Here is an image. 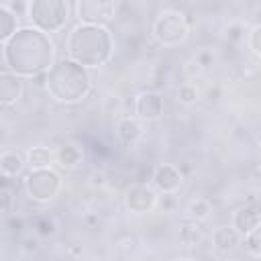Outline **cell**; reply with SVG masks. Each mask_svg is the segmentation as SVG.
<instances>
[{"label":"cell","instance_id":"obj_1","mask_svg":"<svg viewBox=\"0 0 261 261\" xmlns=\"http://www.w3.org/2000/svg\"><path fill=\"white\" fill-rule=\"evenodd\" d=\"M55 59V45L49 33L35 27H24L14 31V35L4 43V61L8 71L16 75L35 77L45 73Z\"/></svg>","mask_w":261,"mask_h":261},{"label":"cell","instance_id":"obj_2","mask_svg":"<svg viewBox=\"0 0 261 261\" xmlns=\"http://www.w3.org/2000/svg\"><path fill=\"white\" fill-rule=\"evenodd\" d=\"M112 35L104 24L80 22L73 27L65 39V51L69 59L84 67H100L112 55Z\"/></svg>","mask_w":261,"mask_h":261},{"label":"cell","instance_id":"obj_3","mask_svg":"<svg viewBox=\"0 0 261 261\" xmlns=\"http://www.w3.org/2000/svg\"><path fill=\"white\" fill-rule=\"evenodd\" d=\"M45 90L59 104H75L90 94L92 77L88 67L65 57L45 71Z\"/></svg>","mask_w":261,"mask_h":261},{"label":"cell","instance_id":"obj_4","mask_svg":"<svg viewBox=\"0 0 261 261\" xmlns=\"http://www.w3.org/2000/svg\"><path fill=\"white\" fill-rule=\"evenodd\" d=\"M27 16L35 29L43 33H57L69 18V6L67 0H31Z\"/></svg>","mask_w":261,"mask_h":261},{"label":"cell","instance_id":"obj_5","mask_svg":"<svg viewBox=\"0 0 261 261\" xmlns=\"http://www.w3.org/2000/svg\"><path fill=\"white\" fill-rule=\"evenodd\" d=\"M188 22L181 12L175 10H163L157 14L153 20V37L163 45V47H175L186 41L188 37Z\"/></svg>","mask_w":261,"mask_h":261},{"label":"cell","instance_id":"obj_6","mask_svg":"<svg viewBox=\"0 0 261 261\" xmlns=\"http://www.w3.org/2000/svg\"><path fill=\"white\" fill-rule=\"evenodd\" d=\"M24 190H27L31 200H35V202H49L61 190V175L55 169H51V167L31 169L24 175Z\"/></svg>","mask_w":261,"mask_h":261},{"label":"cell","instance_id":"obj_7","mask_svg":"<svg viewBox=\"0 0 261 261\" xmlns=\"http://www.w3.org/2000/svg\"><path fill=\"white\" fill-rule=\"evenodd\" d=\"M75 14L80 22L106 27L116 14V2L114 0H77Z\"/></svg>","mask_w":261,"mask_h":261},{"label":"cell","instance_id":"obj_8","mask_svg":"<svg viewBox=\"0 0 261 261\" xmlns=\"http://www.w3.org/2000/svg\"><path fill=\"white\" fill-rule=\"evenodd\" d=\"M155 192L147 186V184H135L126 190V196H124V204L126 208L133 212V214H145L149 212L153 206H155Z\"/></svg>","mask_w":261,"mask_h":261},{"label":"cell","instance_id":"obj_9","mask_svg":"<svg viewBox=\"0 0 261 261\" xmlns=\"http://www.w3.org/2000/svg\"><path fill=\"white\" fill-rule=\"evenodd\" d=\"M135 114L139 120H157L161 114H163V98L159 92L155 90H147V92H141L135 100Z\"/></svg>","mask_w":261,"mask_h":261},{"label":"cell","instance_id":"obj_10","mask_svg":"<svg viewBox=\"0 0 261 261\" xmlns=\"http://www.w3.org/2000/svg\"><path fill=\"white\" fill-rule=\"evenodd\" d=\"M151 179H153V184H155V188L159 192H169V194L179 190V186L184 181L181 179V171L171 163H163V165L155 167Z\"/></svg>","mask_w":261,"mask_h":261},{"label":"cell","instance_id":"obj_11","mask_svg":"<svg viewBox=\"0 0 261 261\" xmlns=\"http://www.w3.org/2000/svg\"><path fill=\"white\" fill-rule=\"evenodd\" d=\"M22 96V80L12 71L0 73V106H12Z\"/></svg>","mask_w":261,"mask_h":261},{"label":"cell","instance_id":"obj_12","mask_svg":"<svg viewBox=\"0 0 261 261\" xmlns=\"http://www.w3.org/2000/svg\"><path fill=\"white\" fill-rule=\"evenodd\" d=\"M261 226V214H259V208L255 204H249V206H243L234 212L232 216V228L245 237L247 232H251L253 228Z\"/></svg>","mask_w":261,"mask_h":261},{"label":"cell","instance_id":"obj_13","mask_svg":"<svg viewBox=\"0 0 261 261\" xmlns=\"http://www.w3.org/2000/svg\"><path fill=\"white\" fill-rule=\"evenodd\" d=\"M116 137L120 139L122 145H135L143 137L141 120L135 116H122L116 124Z\"/></svg>","mask_w":261,"mask_h":261},{"label":"cell","instance_id":"obj_14","mask_svg":"<svg viewBox=\"0 0 261 261\" xmlns=\"http://www.w3.org/2000/svg\"><path fill=\"white\" fill-rule=\"evenodd\" d=\"M55 161H57L59 167H63V169H75V167L82 165L84 153H82V149H80L77 145L65 143V145H61V147L55 151Z\"/></svg>","mask_w":261,"mask_h":261},{"label":"cell","instance_id":"obj_15","mask_svg":"<svg viewBox=\"0 0 261 261\" xmlns=\"http://www.w3.org/2000/svg\"><path fill=\"white\" fill-rule=\"evenodd\" d=\"M239 239L241 234L232 226H220L212 232V245L222 253H230L239 245Z\"/></svg>","mask_w":261,"mask_h":261},{"label":"cell","instance_id":"obj_16","mask_svg":"<svg viewBox=\"0 0 261 261\" xmlns=\"http://www.w3.org/2000/svg\"><path fill=\"white\" fill-rule=\"evenodd\" d=\"M24 163H27V161H24L22 155L16 153V151H6V153L0 155V171L6 173V175H10V177L20 175L22 169H24Z\"/></svg>","mask_w":261,"mask_h":261},{"label":"cell","instance_id":"obj_17","mask_svg":"<svg viewBox=\"0 0 261 261\" xmlns=\"http://www.w3.org/2000/svg\"><path fill=\"white\" fill-rule=\"evenodd\" d=\"M55 161V153L47 147H33L27 153V163L31 169H43V167H51V163Z\"/></svg>","mask_w":261,"mask_h":261},{"label":"cell","instance_id":"obj_18","mask_svg":"<svg viewBox=\"0 0 261 261\" xmlns=\"http://www.w3.org/2000/svg\"><path fill=\"white\" fill-rule=\"evenodd\" d=\"M16 31V14L6 8L0 6V43H6Z\"/></svg>","mask_w":261,"mask_h":261},{"label":"cell","instance_id":"obj_19","mask_svg":"<svg viewBox=\"0 0 261 261\" xmlns=\"http://www.w3.org/2000/svg\"><path fill=\"white\" fill-rule=\"evenodd\" d=\"M210 212H212L210 202L204 200V198H194V200H190V204H188V216H190L192 220H204V218L210 216Z\"/></svg>","mask_w":261,"mask_h":261},{"label":"cell","instance_id":"obj_20","mask_svg":"<svg viewBox=\"0 0 261 261\" xmlns=\"http://www.w3.org/2000/svg\"><path fill=\"white\" fill-rule=\"evenodd\" d=\"M200 239H202V228L196 224V220L181 224V228H179V241H181L184 245L192 247V245L200 243Z\"/></svg>","mask_w":261,"mask_h":261},{"label":"cell","instance_id":"obj_21","mask_svg":"<svg viewBox=\"0 0 261 261\" xmlns=\"http://www.w3.org/2000/svg\"><path fill=\"white\" fill-rule=\"evenodd\" d=\"M33 228L39 237H51L55 234V220L49 216V214H39L35 220H33Z\"/></svg>","mask_w":261,"mask_h":261},{"label":"cell","instance_id":"obj_22","mask_svg":"<svg viewBox=\"0 0 261 261\" xmlns=\"http://www.w3.org/2000/svg\"><path fill=\"white\" fill-rule=\"evenodd\" d=\"M245 249L257 259V257H261V226H257V228H253L251 232H247L245 237Z\"/></svg>","mask_w":261,"mask_h":261},{"label":"cell","instance_id":"obj_23","mask_svg":"<svg viewBox=\"0 0 261 261\" xmlns=\"http://www.w3.org/2000/svg\"><path fill=\"white\" fill-rule=\"evenodd\" d=\"M196 100H198V88L194 84L186 82V84H181L177 88V102H181V104H194Z\"/></svg>","mask_w":261,"mask_h":261},{"label":"cell","instance_id":"obj_24","mask_svg":"<svg viewBox=\"0 0 261 261\" xmlns=\"http://www.w3.org/2000/svg\"><path fill=\"white\" fill-rule=\"evenodd\" d=\"M155 206H159L163 212H171V210H173V206H175V198H173V194L163 192V196H157Z\"/></svg>","mask_w":261,"mask_h":261},{"label":"cell","instance_id":"obj_25","mask_svg":"<svg viewBox=\"0 0 261 261\" xmlns=\"http://www.w3.org/2000/svg\"><path fill=\"white\" fill-rule=\"evenodd\" d=\"M247 35H249V45H251V51H253V55H259V53H261V45H259L261 27H259V24H255V27L251 29V33H247Z\"/></svg>","mask_w":261,"mask_h":261},{"label":"cell","instance_id":"obj_26","mask_svg":"<svg viewBox=\"0 0 261 261\" xmlns=\"http://www.w3.org/2000/svg\"><path fill=\"white\" fill-rule=\"evenodd\" d=\"M14 204V196L10 192V188H2L0 190V212H8Z\"/></svg>","mask_w":261,"mask_h":261},{"label":"cell","instance_id":"obj_27","mask_svg":"<svg viewBox=\"0 0 261 261\" xmlns=\"http://www.w3.org/2000/svg\"><path fill=\"white\" fill-rule=\"evenodd\" d=\"M245 29L241 27V24H230L228 29H226V37L230 39V41H241V39H245Z\"/></svg>","mask_w":261,"mask_h":261},{"label":"cell","instance_id":"obj_28","mask_svg":"<svg viewBox=\"0 0 261 261\" xmlns=\"http://www.w3.org/2000/svg\"><path fill=\"white\" fill-rule=\"evenodd\" d=\"M196 61L200 63V67H202V69H206V67L212 63V53H210V51H202V53H198V55H196Z\"/></svg>","mask_w":261,"mask_h":261},{"label":"cell","instance_id":"obj_29","mask_svg":"<svg viewBox=\"0 0 261 261\" xmlns=\"http://www.w3.org/2000/svg\"><path fill=\"white\" fill-rule=\"evenodd\" d=\"M186 73H188V77H196V75H200L202 73V67H200V63L194 59V61H190L188 65H186Z\"/></svg>","mask_w":261,"mask_h":261},{"label":"cell","instance_id":"obj_30","mask_svg":"<svg viewBox=\"0 0 261 261\" xmlns=\"http://www.w3.org/2000/svg\"><path fill=\"white\" fill-rule=\"evenodd\" d=\"M90 184L96 186V188H102V186H106V175H104L102 171H94V173L90 175Z\"/></svg>","mask_w":261,"mask_h":261},{"label":"cell","instance_id":"obj_31","mask_svg":"<svg viewBox=\"0 0 261 261\" xmlns=\"http://www.w3.org/2000/svg\"><path fill=\"white\" fill-rule=\"evenodd\" d=\"M120 108V98L118 96H108L106 98V110L112 112V110H118Z\"/></svg>","mask_w":261,"mask_h":261},{"label":"cell","instance_id":"obj_32","mask_svg":"<svg viewBox=\"0 0 261 261\" xmlns=\"http://www.w3.org/2000/svg\"><path fill=\"white\" fill-rule=\"evenodd\" d=\"M12 179H14V177H10V175H6V173L0 171V190H2V188H10V186H12Z\"/></svg>","mask_w":261,"mask_h":261},{"label":"cell","instance_id":"obj_33","mask_svg":"<svg viewBox=\"0 0 261 261\" xmlns=\"http://www.w3.org/2000/svg\"><path fill=\"white\" fill-rule=\"evenodd\" d=\"M22 249H24V251H37V241H35V239H24Z\"/></svg>","mask_w":261,"mask_h":261}]
</instances>
